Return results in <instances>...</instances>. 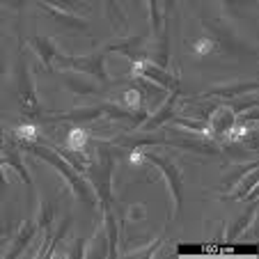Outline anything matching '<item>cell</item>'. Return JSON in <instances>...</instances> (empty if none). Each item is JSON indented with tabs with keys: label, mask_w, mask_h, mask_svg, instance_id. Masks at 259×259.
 Here are the masks:
<instances>
[{
	"label": "cell",
	"mask_w": 259,
	"mask_h": 259,
	"mask_svg": "<svg viewBox=\"0 0 259 259\" xmlns=\"http://www.w3.org/2000/svg\"><path fill=\"white\" fill-rule=\"evenodd\" d=\"M103 53H119L124 58H128L131 62L136 60H147V51H145V37H126L119 44H108L103 49Z\"/></svg>",
	"instance_id": "14"
},
{
	"label": "cell",
	"mask_w": 259,
	"mask_h": 259,
	"mask_svg": "<svg viewBox=\"0 0 259 259\" xmlns=\"http://www.w3.org/2000/svg\"><path fill=\"white\" fill-rule=\"evenodd\" d=\"M113 167H115V154L101 149L99 152V161H90L88 170L90 181L94 184V193H97V202L101 204V211H115V197H113Z\"/></svg>",
	"instance_id": "2"
},
{
	"label": "cell",
	"mask_w": 259,
	"mask_h": 259,
	"mask_svg": "<svg viewBox=\"0 0 259 259\" xmlns=\"http://www.w3.org/2000/svg\"><path fill=\"white\" fill-rule=\"evenodd\" d=\"M16 83H19V103L23 115L32 119H39L41 106H39V99H37V92H34L32 76H30L28 62H25L23 55H19V64H16Z\"/></svg>",
	"instance_id": "6"
},
{
	"label": "cell",
	"mask_w": 259,
	"mask_h": 259,
	"mask_svg": "<svg viewBox=\"0 0 259 259\" xmlns=\"http://www.w3.org/2000/svg\"><path fill=\"white\" fill-rule=\"evenodd\" d=\"M181 138H172L167 140L165 138V145H172V147H179V149H191V152H197V154H206V156H218L220 149L209 140H202L197 136H191V133L181 131V128H175Z\"/></svg>",
	"instance_id": "12"
},
{
	"label": "cell",
	"mask_w": 259,
	"mask_h": 259,
	"mask_svg": "<svg viewBox=\"0 0 259 259\" xmlns=\"http://www.w3.org/2000/svg\"><path fill=\"white\" fill-rule=\"evenodd\" d=\"M51 7H58V10L71 12V14H78V12H90V5H85L83 0H41Z\"/></svg>",
	"instance_id": "28"
},
{
	"label": "cell",
	"mask_w": 259,
	"mask_h": 259,
	"mask_svg": "<svg viewBox=\"0 0 259 259\" xmlns=\"http://www.w3.org/2000/svg\"><path fill=\"white\" fill-rule=\"evenodd\" d=\"M28 46L37 53V58L41 60L46 69H53L55 67V58L60 55L58 46L49 39V37H41V34H34V37H28Z\"/></svg>",
	"instance_id": "16"
},
{
	"label": "cell",
	"mask_w": 259,
	"mask_h": 259,
	"mask_svg": "<svg viewBox=\"0 0 259 259\" xmlns=\"http://www.w3.org/2000/svg\"><path fill=\"white\" fill-rule=\"evenodd\" d=\"M55 64L64 69H71L76 73L92 76L94 80H99L103 85H110V78H108V73H106V53L103 51H97V53H90V55H76V58L60 53L55 58Z\"/></svg>",
	"instance_id": "5"
},
{
	"label": "cell",
	"mask_w": 259,
	"mask_h": 259,
	"mask_svg": "<svg viewBox=\"0 0 259 259\" xmlns=\"http://www.w3.org/2000/svg\"><path fill=\"white\" fill-rule=\"evenodd\" d=\"M10 232H12V223L7 220V223H3L0 220V239H10Z\"/></svg>",
	"instance_id": "35"
},
{
	"label": "cell",
	"mask_w": 259,
	"mask_h": 259,
	"mask_svg": "<svg viewBox=\"0 0 259 259\" xmlns=\"http://www.w3.org/2000/svg\"><path fill=\"white\" fill-rule=\"evenodd\" d=\"M259 83L257 80H236V83H218V85H211L206 90L204 97L206 99H236V97H243V94H252L257 92Z\"/></svg>",
	"instance_id": "13"
},
{
	"label": "cell",
	"mask_w": 259,
	"mask_h": 259,
	"mask_svg": "<svg viewBox=\"0 0 259 259\" xmlns=\"http://www.w3.org/2000/svg\"><path fill=\"white\" fill-rule=\"evenodd\" d=\"M10 243V239H0V252H3V245Z\"/></svg>",
	"instance_id": "36"
},
{
	"label": "cell",
	"mask_w": 259,
	"mask_h": 259,
	"mask_svg": "<svg viewBox=\"0 0 259 259\" xmlns=\"http://www.w3.org/2000/svg\"><path fill=\"white\" fill-rule=\"evenodd\" d=\"M223 12L230 16H245L248 12H254L257 0H220Z\"/></svg>",
	"instance_id": "24"
},
{
	"label": "cell",
	"mask_w": 259,
	"mask_h": 259,
	"mask_svg": "<svg viewBox=\"0 0 259 259\" xmlns=\"http://www.w3.org/2000/svg\"><path fill=\"white\" fill-rule=\"evenodd\" d=\"M145 218H147L145 204H133L131 209H128V220H131V223H140V220H145Z\"/></svg>",
	"instance_id": "30"
},
{
	"label": "cell",
	"mask_w": 259,
	"mask_h": 259,
	"mask_svg": "<svg viewBox=\"0 0 259 259\" xmlns=\"http://www.w3.org/2000/svg\"><path fill=\"white\" fill-rule=\"evenodd\" d=\"M131 71H133V76L152 80V83L161 85L163 90H170V92L179 90V78H177L175 73H170L167 69L154 64L152 60H136V62H131Z\"/></svg>",
	"instance_id": "7"
},
{
	"label": "cell",
	"mask_w": 259,
	"mask_h": 259,
	"mask_svg": "<svg viewBox=\"0 0 259 259\" xmlns=\"http://www.w3.org/2000/svg\"><path fill=\"white\" fill-rule=\"evenodd\" d=\"M60 76H62L64 88H67L73 97H88V94H97V85H94L92 80H85L83 76H78V73L71 71V69L62 71Z\"/></svg>",
	"instance_id": "18"
},
{
	"label": "cell",
	"mask_w": 259,
	"mask_h": 259,
	"mask_svg": "<svg viewBox=\"0 0 259 259\" xmlns=\"http://www.w3.org/2000/svg\"><path fill=\"white\" fill-rule=\"evenodd\" d=\"M193 53L197 55V58H206V55H213V53H220L218 44H215L213 39H211L209 34H204V37H200V39L193 41Z\"/></svg>",
	"instance_id": "27"
},
{
	"label": "cell",
	"mask_w": 259,
	"mask_h": 259,
	"mask_svg": "<svg viewBox=\"0 0 259 259\" xmlns=\"http://www.w3.org/2000/svg\"><path fill=\"white\" fill-rule=\"evenodd\" d=\"M177 103H179V90H177V92H172L170 99H167V101H163L161 106H158L156 113L147 115V119L136 128V131H140V133H154V131H158L163 124H167L177 115Z\"/></svg>",
	"instance_id": "8"
},
{
	"label": "cell",
	"mask_w": 259,
	"mask_h": 259,
	"mask_svg": "<svg viewBox=\"0 0 259 259\" xmlns=\"http://www.w3.org/2000/svg\"><path fill=\"white\" fill-rule=\"evenodd\" d=\"M206 122H209V136L211 138H223L232 131V126H234V122H236V115L227 103H218Z\"/></svg>",
	"instance_id": "11"
},
{
	"label": "cell",
	"mask_w": 259,
	"mask_h": 259,
	"mask_svg": "<svg viewBox=\"0 0 259 259\" xmlns=\"http://www.w3.org/2000/svg\"><path fill=\"white\" fill-rule=\"evenodd\" d=\"M106 3V16L108 21H110V25H113L115 32H124L126 30V16H124L122 7L117 5V0H103Z\"/></svg>",
	"instance_id": "23"
},
{
	"label": "cell",
	"mask_w": 259,
	"mask_h": 259,
	"mask_svg": "<svg viewBox=\"0 0 259 259\" xmlns=\"http://www.w3.org/2000/svg\"><path fill=\"white\" fill-rule=\"evenodd\" d=\"M158 5H161L163 16H165V19H170V14L175 12V7H177V0H158Z\"/></svg>",
	"instance_id": "31"
},
{
	"label": "cell",
	"mask_w": 259,
	"mask_h": 259,
	"mask_svg": "<svg viewBox=\"0 0 259 259\" xmlns=\"http://www.w3.org/2000/svg\"><path fill=\"white\" fill-rule=\"evenodd\" d=\"M202 28H204L206 34H209L211 39L218 44L220 53L236 55V58H239V55L241 58H243V55H248V58H254V55H257L254 46H248L239 34L234 32V30L227 28L225 23H220L218 19H204L202 21Z\"/></svg>",
	"instance_id": "4"
},
{
	"label": "cell",
	"mask_w": 259,
	"mask_h": 259,
	"mask_svg": "<svg viewBox=\"0 0 259 259\" xmlns=\"http://www.w3.org/2000/svg\"><path fill=\"white\" fill-rule=\"evenodd\" d=\"M90 140H92V138H90V133L85 131V128L73 126L67 136V149H83L85 152V147H88Z\"/></svg>",
	"instance_id": "26"
},
{
	"label": "cell",
	"mask_w": 259,
	"mask_h": 259,
	"mask_svg": "<svg viewBox=\"0 0 259 259\" xmlns=\"http://www.w3.org/2000/svg\"><path fill=\"white\" fill-rule=\"evenodd\" d=\"M25 3H30V0H0V7L7 5V7H12V10H21Z\"/></svg>",
	"instance_id": "33"
},
{
	"label": "cell",
	"mask_w": 259,
	"mask_h": 259,
	"mask_svg": "<svg viewBox=\"0 0 259 259\" xmlns=\"http://www.w3.org/2000/svg\"><path fill=\"white\" fill-rule=\"evenodd\" d=\"M142 152V158L145 163H152L163 177H165L167 186H170V193H172V200H175V211H172V220H177L181 215V209H184V172L181 167L175 165V161L167 156H161L156 152Z\"/></svg>",
	"instance_id": "3"
},
{
	"label": "cell",
	"mask_w": 259,
	"mask_h": 259,
	"mask_svg": "<svg viewBox=\"0 0 259 259\" xmlns=\"http://www.w3.org/2000/svg\"><path fill=\"white\" fill-rule=\"evenodd\" d=\"M236 191L234 193H230V195H220V200L223 202H239V200H245V195H248L250 191H252L254 186H257V167L254 170H250L248 175L243 177V179L236 184Z\"/></svg>",
	"instance_id": "21"
},
{
	"label": "cell",
	"mask_w": 259,
	"mask_h": 259,
	"mask_svg": "<svg viewBox=\"0 0 259 259\" xmlns=\"http://www.w3.org/2000/svg\"><path fill=\"white\" fill-rule=\"evenodd\" d=\"M12 138H14L19 145H23V142H41L39 126L32 122H21L16 128H12Z\"/></svg>",
	"instance_id": "22"
},
{
	"label": "cell",
	"mask_w": 259,
	"mask_h": 259,
	"mask_svg": "<svg viewBox=\"0 0 259 259\" xmlns=\"http://www.w3.org/2000/svg\"><path fill=\"white\" fill-rule=\"evenodd\" d=\"M0 158H3V165L12 167V170L23 179V184L28 186V191H32V179H30V172L25 170L23 161H21V147L16 145L14 138L0 140Z\"/></svg>",
	"instance_id": "9"
},
{
	"label": "cell",
	"mask_w": 259,
	"mask_h": 259,
	"mask_svg": "<svg viewBox=\"0 0 259 259\" xmlns=\"http://www.w3.org/2000/svg\"><path fill=\"white\" fill-rule=\"evenodd\" d=\"M254 215H257V200L254 202H250V206L243 211V213L239 215V218L234 220L230 225V232H227V236H225V241H236L241 234H243L245 230H248V225L250 223H254Z\"/></svg>",
	"instance_id": "20"
},
{
	"label": "cell",
	"mask_w": 259,
	"mask_h": 259,
	"mask_svg": "<svg viewBox=\"0 0 259 259\" xmlns=\"http://www.w3.org/2000/svg\"><path fill=\"white\" fill-rule=\"evenodd\" d=\"M227 106L234 110V115H241V113H245V110H250V108H257V94H250L245 101H232V103H227Z\"/></svg>",
	"instance_id": "29"
},
{
	"label": "cell",
	"mask_w": 259,
	"mask_h": 259,
	"mask_svg": "<svg viewBox=\"0 0 259 259\" xmlns=\"http://www.w3.org/2000/svg\"><path fill=\"white\" fill-rule=\"evenodd\" d=\"M85 243H88V241L85 239H76V245H73V250L69 254H71V257H85Z\"/></svg>",
	"instance_id": "32"
},
{
	"label": "cell",
	"mask_w": 259,
	"mask_h": 259,
	"mask_svg": "<svg viewBox=\"0 0 259 259\" xmlns=\"http://www.w3.org/2000/svg\"><path fill=\"white\" fill-rule=\"evenodd\" d=\"M5 165H0V200L7 195V177H5V170H3Z\"/></svg>",
	"instance_id": "34"
},
{
	"label": "cell",
	"mask_w": 259,
	"mask_h": 259,
	"mask_svg": "<svg viewBox=\"0 0 259 259\" xmlns=\"http://www.w3.org/2000/svg\"><path fill=\"white\" fill-rule=\"evenodd\" d=\"M55 215H58V211H55V204H53V202L41 200L39 211H37V220H34V223H37V227H41V230H49V227L53 225Z\"/></svg>",
	"instance_id": "25"
},
{
	"label": "cell",
	"mask_w": 259,
	"mask_h": 259,
	"mask_svg": "<svg viewBox=\"0 0 259 259\" xmlns=\"http://www.w3.org/2000/svg\"><path fill=\"white\" fill-rule=\"evenodd\" d=\"M106 113V103H97V106H88V108H73L64 115H41L39 119L44 122H73V124H85V122H94Z\"/></svg>",
	"instance_id": "10"
},
{
	"label": "cell",
	"mask_w": 259,
	"mask_h": 259,
	"mask_svg": "<svg viewBox=\"0 0 259 259\" xmlns=\"http://www.w3.org/2000/svg\"><path fill=\"white\" fill-rule=\"evenodd\" d=\"M37 7H41V10L46 12V14L51 16V19L55 21V23L64 25V28H73V30H88V21L83 19V16L78 14H71V12H64V10H58V7H51L46 5V3H37Z\"/></svg>",
	"instance_id": "17"
},
{
	"label": "cell",
	"mask_w": 259,
	"mask_h": 259,
	"mask_svg": "<svg viewBox=\"0 0 259 259\" xmlns=\"http://www.w3.org/2000/svg\"><path fill=\"white\" fill-rule=\"evenodd\" d=\"M19 145V142H16ZM23 152L32 154V156L41 158L44 163H49L53 170H58L60 175L64 177V181L69 184V188H71V193L76 195V200H80L83 204H88L90 209L92 206H97V193H94V188L90 186V181L85 179V177H80V172L76 170V167L71 165L69 161H64L62 156H60L55 149H51V147L41 145V142H23V145H19Z\"/></svg>",
	"instance_id": "1"
},
{
	"label": "cell",
	"mask_w": 259,
	"mask_h": 259,
	"mask_svg": "<svg viewBox=\"0 0 259 259\" xmlns=\"http://www.w3.org/2000/svg\"><path fill=\"white\" fill-rule=\"evenodd\" d=\"M254 167H257V158H252V161L245 163V165L243 163H241V165H230V170H225L223 175H220V179H223V191H232V188H236V184H239L250 170H254Z\"/></svg>",
	"instance_id": "19"
},
{
	"label": "cell",
	"mask_w": 259,
	"mask_h": 259,
	"mask_svg": "<svg viewBox=\"0 0 259 259\" xmlns=\"http://www.w3.org/2000/svg\"><path fill=\"white\" fill-rule=\"evenodd\" d=\"M37 223L34 220H25L23 225H21V230L14 234V239H10V250H5V257L12 259V257H19V254L25 252V248L30 245V241L34 239V234H37Z\"/></svg>",
	"instance_id": "15"
},
{
	"label": "cell",
	"mask_w": 259,
	"mask_h": 259,
	"mask_svg": "<svg viewBox=\"0 0 259 259\" xmlns=\"http://www.w3.org/2000/svg\"><path fill=\"white\" fill-rule=\"evenodd\" d=\"M3 71H5V64L0 62V76H3Z\"/></svg>",
	"instance_id": "37"
}]
</instances>
